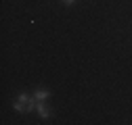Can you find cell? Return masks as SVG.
Returning <instances> with one entry per match:
<instances>
[{"label": "cell", "instance_id": "cell-1", "mask_svg": "<svg viewBox=\"0 0 132 125\" xmlns=\"http://www.w3.org/2000/svg\"><path fill=\"white\" fill-rule=\"evenodd\" d=\"M13 108L17 113H31L36 108V98H34V94H29V92H21L17 100L13 102Z\"/></svg>", "mask_w": 132, "mask_h": 125}, {"label": "cell", "instance_id": "cell-2", "mask_svg": "<svg viewBox=\"0 0 132 125\" xmlns=\"http://www.w3.org/2000/svg\"><path fill=\"white\" fill-rule=\"evenodd\" d=\"M36 111H38L40 119H48V117H51V108L46 106L44 100H36Z\"/></svg>", "mask_w": 132, "mask_h": 125}, {"label": "cell", "instance_id": "cell-3", "mask_svg": "<svg viewBox=\"0 0 132 125\" xmlns=\"http://www.w3.org/2000/svg\"><path fill=\"white\" fill-rule=\"evenodd\" d=\"M31 94H34V98H36V100H44V102L51 98V90H44V88H36Z\"/></svg>", "mask_w": 132, "mask_h": 125}, {"label": "cell", "instance_id": "cell-4", "mask_svg": "<svg viewBox=\"0 0 132 125\" xmlns=\"http://www.w3.org/2000/svg\"><path fill=\"white\" fill-rule=\"evenodd\" d=\"M61 2H63V4H67V6H71V4L76 2V0H61Z\"/></svg>", "mask_w": 132, "mask_h": 125}]
</instances>
